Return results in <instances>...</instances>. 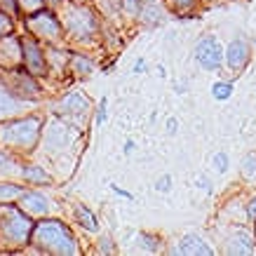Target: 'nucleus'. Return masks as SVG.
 <instances>
[{
  "label": "nucleus",
  "mask_w": 256,
  "mask_h": 256,
  "mask_svg": "<svg viewBox=\"0 0 256 256\" xmlns=\"http://www.w3.org/2000/svg\"><path fill=\"white\" fill-rule=\"evenodd\" d=\"M16 66H24L22 36L10 33L0 38V68H16Z\"/></svg>",
  "instance_id": "obj_14"
},
{
  "label": "nucleus",
  "mask_w": 256,
  "mask_h": 256,
  "mask_svg": "<svg viewBox=\"0 0 256 256\" xmlns=\"http://www.w3.org/2000/svg\"><path fill=\"white\" fill-rule=\"evenodd\" d=\"M226 254H235V256H249L256 254V238L254 230H249L244 226H238L230 238L226 240Z\"/></svg>",
  "instance_id": "obj_13"
},
{
  "label": "nucleus",
  "mask_w": 256,
  "mask_h": 256,
  "mask_svg": "<svg viewBox=\"0 0 256 256\" xmlns=\"http://www.w3.org/2000/svg\"><path fill=\"white\" fill-rule=\"evenodd\" d=\"M249 62H252V47H249L247 40L244 38L230 40V45L226 47L224 64L233 70V76H240L242 70L249 66Z\"/></svg>",
  "instance_id": "obj_11"
},
{
  "label": "nucleus",
  "mask_w": 256,
  "mask_h": 256,
  "mask_svg": "<svg viewBox=\"0 0 256 256\" xmlns=\"http://www.w3.org/2000/svg\"><path fill=\"white\" fill-rule=\"evenodd\" d=\"M16 207H19L24 214H28L31 218L38 221V218L52 216V212H54V202L50 200L45 193L36 190V188H26V193L19 198Z\"/></svg>",
  "instance_id": "obj_10"
},
{
  "label": "nucleus",
  "mask_w": 256,
  "mask_h": 256,
  "mask_svg": "<svg viewBox=\"0 0 256 256\" xmlns=\"http://www.w3.org/2000/svg\"><path fill=\"white\" fill-rule=\"evenodd\" d=\"M26 184L24 181H14V178H10V181H0V204H16L19 198L26 193Z\"/></svg>",
  "instance_id": "obj_18"
},
{
  "label": "nucleus",
  "mask_w": 256,
  "mask_h": 256,
  "mask_svg": "<svg viewBox=\"0 0 256 256\" xmlns=\"http://www.w3.org/2000/svg\"><path fill=\"white\" fill-rule=\"evenodd\" d=\"M16 2V10H19V16H28L38 10H45L47 8V0H14Z\"/></svg>",
  "instance_id": "obj_21"
},
{
  "label": "nucleus",
  "mask_w": 256,
  "mask_h": 256,
  "mask_svg": "<svg viewBox=\"0 0 256 256\" xmlns=\"http://www.w3.org/2000/svg\"><path fill=\"white\" fill-rule=\"evenodd\" d=\"M42 127H45V120L36 113L2 120L0 122V150L16 158H28L42 141Z\"/></svg>",
  "instance_id": "obj_2"
},
{
  "label": "nucleus",
  "mask_w": 256,
  "mask_h": 256,
  "mask_svg": "<svg viewBox=\"0 0 256 256\" xmlns=\"http://www.w3.org/2000/svg\"><path fill=\"white\" fill-rule=\"evenodd\" d=\"M212 94H214V99L224 101L233 94V85H230V82H214V85H212Z\"/></svg>",
  "instance_id": "obj_25"
},
{
  "label": "nucleus",
  "mask_w": 256,
  "mask_h": 256,
  "mask_svg": "<svg viewBox=\"0 0 256 256\" xmlns=\"http://www.w3.org/2000/svg\"><path fill=\"white\" fill-rule=\"evenodd\" d=\"M200 5V0H172V10L176 14H190Z\"/></svg>",
  "instance_id": "obj_23"
},
{
  "label": "nucleus",
  "mask_w": 256,
  "mask_h": 256,
  "mask_svg": "<svg viewBox=\"0 0 256 256\" xmlns=\"http://www.w3.org/2000/svg\"><path fill=\"white\" fill-rule=\"evenodd\" d=\"M90 108H92V101H90L87 94L66 92L62 99L54 104V116H64V118L82 116V113H90Z\"/></svg>",
  "instance_id": "obj_12"
},
{
  "label": "nucleus",
  "mask_w": 256,
  "mask_h": 256,
  "mask_svg": "<svg viewBox=\"0 0 256 256\" xmlns=\"http://www.w3.org/2000/svg\"><path fill=\"white\" fill-rule=\"evenodd\" d=\"M10 33H14V16L0 8V38H5Z\"/></svg>",
  "instance_id": "obj_24"
},
{
  "label": "nucleus",
  "mask_w": 256,
  "mask_h": 256,
  "mask_svg": "<svg viewBox=\"0 0 256 256\" xmlns=\"http://www.w3.org/2000/svg\"><path fill=\"white\" fill-rule=\"evenodd\" d=\"M28 106H31V101L16 99L14 94L0 82V122H2V120H8V118L26 116V113H28Z\"/></svg>",
  "instance_id": "obj_15"
},
{
  "label": "nucleus",
  "mask_w": 256,
  "mask_h": 256,
  "mask_svg": "<svg viewBox=\"0 0 256 256\" xmlns=\"http://www.w3.org/2000/svg\"><path fill=\"white\" fill-rule=\"evenodd\" d=\"M24 24H26V33H31L33 38L40 40L42 45H59V47L66 45L64 26L59 22V16H56V12H52L50 8L24 16Z\"/></svg>",
  "instance_id": "obj_5"
},
{
  "label": "nucleus",
  "mask_w": 256,
  "mask_h": 256,
  "mask_svg": "<svg viewBox=\"0 0 256 256\" xmlns=\"http://www.w3.org/2000/svg\"><path fill=\"white\" fill-rule=\"evenodd\" d=\"M36 218L24 214L16 204H0V252L16 254L31 242Z\"/></svg>",
  "instance_id": "obj_4"
},
{
  "label": "nucleus",
  "mask_w": 256,
  "mask_h": 256,
  "mask_svg": "<svg viewBox=\"0 0 256 256\" xmlns=\"http://www.w3.org/2000/svg\"><path fill=\"white\" fill-rule=\"evenodd\" d=\"M240 174L247 178V181H254L256 178V153H247V156L242 158Z\"/></svg>",
  "instance_id": "obj_22"
},
{
  "label": "nucleus",
  "mask_w": 256,
  "mask_h": 256,
  "mask_svg": "<svg viewBox=\"0 0 256 256\" xmlns=\"http://www.w3.org/2000/svg\"><path fill=\"white\" fill-rule=\"evenodd\" d=\"M170 184H172V178H170V176H162V181H158L156 188H158V190H162V193H167V190L172 188Z\"/></svg>",
  "instance_id": "obj_29"
},
{
  "label": "nucleus",
  "mask_w": 256,
  "mask_h": 256,
  "mask_svg": "<svg viewBox=\"0 0 256 256\" xmlns=\"http://www.w3.org/2000/svg\"><path fill=\"white\" fill-rule=\"evenodd\" d=\"M19 178H22L26 186H52V184H54L52 174H50L45 167H40V164H36V162L22 164V174H19Z\"/></svg>",
  "instance_id": "obj_17"
},
{
  "label": "nucleus",
  "mask_w": 256,
  "mask_h": 256,
  "mask_svg": "<svg viewBox=\"0 0 256 256\" xmlns=\"http://www.w3.org/2000/svg\"><path fill=\"white\" fill-rule=\"evenodd\" d=\"M68 70L70 73H76L78 78H90V76L94 73V64L90 62L85 54H70Z\"/></svg>",
  "instance_id": "obj_19"
},
{
  "label": "nucleus",
  "mask_w": 256,
  "mask_h": 256,
  "mask_svg": "<svg viewBox=\"0 0 256 256\" xmlns=\"http://www.w3.org/2000/svg\"><path fill=\"white\" fill-rule=\"evenodd\" d=\"M0 82L14 94L16 99L24 101H40L42 99V87H40V78H36L33 73L16 66V68H0Z\"/></svg>",
  "instance_id": "obj_6"
},
{
  "label": "nucleus",
  "mask_w": 256,
  "mask_h": 256,
  "mask_svg": "<svg viewBox=\"0 0 256 256\" xmlns=\"http://www.w3.org/2000/svg\"><path fill=\"white\" fill-rule=\"evenodd\" d=\"M56 16L62 22L68 42L85 47L99 42V36L104 33V24L92 5H87L82 0H62L56 5Z\"/></svg>",
  "instance_id": "obj_1"
},
{
  "label": "nucleus",
  "mask_w": 256,
  "mask_h": 256,
  "mask_svg": "<svg viewBox=\"0 0 256 256\" xmlns=\"http://www.w3.org/2000/svg\"><path fill=\"white\" fill-rule=\"evenodd\" d=\"M106 120V99L101 101V108H99V116H96V124H101Z\"/></svg>",
  "instance_id": "obj_30"
},
{
  "label": "nucleus",
  "mask_w": 256,
  "mask_h": 256,
  "mask_svg": "<svg viewBox=\"0 0 256 256\" xmlns=\"http://www.w3.org/2000/svg\"><path fill=\"white\" fill-rule=\"evenodd\" d=\"M96 252H99V254H116V247L110 244V238H108V235H104V238H99Z\"/></svg>",
  "instance_id": "obj_26"
},
{
  "label": "nucleus",
  "mask_w": 256,
  "mask_h": 256,
  "mask_svg": "<svg viewBox=\"0 0 256 256\" xmlns=\"http://www.w3.org/2000/svg\"><path fill=\"white\" fill-rule=\"evenodd\" d=\"M73 214H76V224H80L85 230H90V233H96V230H99V221H96V216L87 210L85 204H76V207H73Z\"/></svg>",
  "instance_id": "obj_20"
},
{
  "label": "nucleus",
  "mask_w": 256,
  "mask_h": 256,
  "mask_svg": "<svg viewBox=\"0 0 256 256\" xmlns=\"http://www.w3.org/2000/svg\"><path fill=\"white\" fill-rule=\"evenodd\" d=\"M132 150H134V144H132V141H127V146H124V153H132Z\"/></svg>",
  "instance_id": "obj_32"
},
{
  "label": "nucleus",
  "mask_w": 256,
  "mask_h": 256,
  "mask_svg": "<svg viewBox=\"0 0 256 256\" xmlns=\"http://www.w3.org/2000/svg\"><path fill=\"white\" fill-rule=\"evenodd\" d=\"M214 167L218 170V174H224V172H228V156H226L224 150L214 156Z\"/></svg>",
  "instance_id": "obj_27"
},
{
  "label": "nucleus",
  "mask_w": 256,
  "mask_h": 256,
  "mask_svg": "<svg viewBox=\"0 0 256 256\" xmlns=\"http://www.w3.org/2000/svg\"><path fill=\"white\" fill-rule=\"evenodd\" d=\"M170 254H186V256H212L214 254V249L204 242V238H200L198 233H186L181 238L174 249H170Z\"/></svg>",
  "instance_id": "obj_16"
},
{
  "label": "nucleus",
  "mask_w": 256,
  "mask_h": 256,
  "mask_svg": "<svg viewBox=\"0 0 256 256\" xmlns=\"http://www.w3.org/2000/svg\"><path fill=\"white\" fill-rule=\"evenodd\" d=\"M244 212H247L249 221H256V195H254V198H249V202L244 204Z\"/></svg>",
  "instance_id": "obj_28"
},
{
  "label": "nucleus",
  "mask_w": 256,
  "mask_h": 256,
  "mask_svg": "<svg viewBox=\"0 0 256 256\" xmlns=\"http://www.w3.org/2000/svg\"><path fill=\"white\" fill-rule=\"evenodd\" d=\"M167 130H170L172 134L176 132V118H170V122H167Z\"/></svg>",
  "instance_id": "obj_31"
},
{
  "label": "nucleus",
  "mask_w": 256,
  "mask_h": 256,
  "mask_svg": "<svg viewBox=\"0 0 256 256\" xmlns=\"http://www.w3.org/2000/svg\"><path fill=\"white\" fill-rule=\"evenodd\" d=\"M78 127L70 124L64 116H56L52 122H47L42 127V139L47 141L50 146V153H56V150H66V148L78 139Z\"/></svg>",
  "instance_id": "obj_7"
},
{
  "label": "nucleus",
  "mask_w": 256,
  "mask_h": 256,
  "mask_svg": "<svg viewBox=\"0 0 256 256\" xmlns=\"http://www.w3.org/2000/svg\"><path fill=\"white\" fill-rule=\"evenodd\" d=\"M36 254H52V256H76L80 254V244L76 235L62 218L45 216L38 218L31 230V242H28Z\"/></svg>",
  "instance_id": "obj_3"
},
{
  "label": "nucleus",
  "mask_w": 256,
  "mask_h": 256,
  "mask_svg": "<svg viewBox=\"0 0 256 256\" xmlns=\"http://www.w3.org/2000/svg\"><path fill=\"white\" fill-rule=\"evenodd\" d=\"M254 238H256V221H254Z\"/></svg>",
  "instance_id": "obj_33"
},
{
  "label": "nucleus",
  "mask_w": 256,
  "mask_h": 256,
  "mask_svg": "<svg viewBox=\"0 0 256 256\" xmlns=\"http://www.w3.org/2000/svg\"><path fill=\"white\" fill-rule=\"evenodd\" d=\"M22 50H24V68L40 80L50 78V64H47L45 45L33 38L31 33H26V36H22Z\"/></svg>",
  "instance_id": "obj_8"
},
{
  "label": "nucleus",
  "mask_w": 256,
  "mask_h": 256,
  "mask_svg": "<svg viewBox=\"0 0 256 256\" xmlns=\"http://www.w3.org/2000/svg\"><path fill=\"white\" fill-rule=\"evenodd\" d=\"M224 54H226V50H224V45L218 42L216 36H204V38H200L198 45H195V62L207 70L221 68V66H224Z\"/></svg>",
  "instance_id": "obj_9"
}]
</instances>
